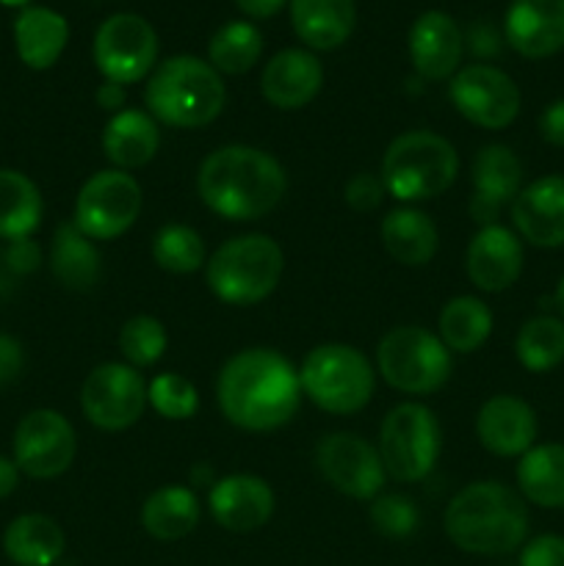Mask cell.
<instances>
[{
	"instance_id": "1",
	"label": "cell",
	"mask_w": 564,
	"mask_h": 566,
	"mask_svg": "<svg viewBox=\"0 0 564 566\" xmlns=\"http://www.w3.org/2000/svg\"><path fill=\"white\" fill-rule=\"evenodd\" d=\"M224 418L243 431H274L302 403L299 370L274 348H247L230 357L216 381Z\"/></svg>"
},
{
	"instance_id": "2",
	"label": "cell",
	"mask_w": 564,
	"mask_h": 566,
	"mask_svg": "<svg viewBox=\"0 0 564 566\" xmlns=\"http://www.w3.org/2000/svg\"><path fill=\"white\" fill-rule=\"evenodd\" d=\"M197 191L216 216L227 221H254L269 216L288 191L285 169L258 147L230 144L202 160Z\"/></svg>"
},
{
	"instance_id": "3",
	"label": "cell",
	"mask_w": 564,
	"mask_h": 566,
	"mask_svg": "<svg viewBox=\"0 0 564 566\" xmlns=\"http://www.w3.org/2000/svg\"><path fill=\"white\" fill-rule=\"evenodd\" d=\"M446 534L459 551L473 556H506L529 536V509L523 497L498 481H476L451 497Z\"/></svg>"
},
{
	"instance_id": "4",
	"label": "cell",
	"mask_w": 564,
	"mask_h": 566,
	"mask_svg": "<svg viewBox=\"0 0 564 566\" xmlns=\"http://www.w3.org/2000/svg\"><path fill=\"white\" fill-rule=\"evenodd\" d=\"M224 99L227 92L219 72L194 55L164 61L144 88L149 116L180 130L210 125L224 108Z\"/></svg>"
},
{
	"instance_id": "5",
	"label": "cell",
	"mask_w": 564,
	"mask_h": 566,
	"mask_svg": "<svg viewBox=\"0 0 564 566\" xmlns=\"http://www.w3.org/2000/svg\"><path fill=\"white\" fill-rule=\"evenodd\" d=\"M285 271V254L269 235L230 238L208 260V287L232 307H252L274 293Z\"/></svg>"
},
{
	"instance_id": "6",
	"label": "cell",
	"mask_w": 564,
	"mask_h": 566,
	"mask_svg": "<svg viewBox=\"0 0 564 566\" xmlns=\"http://www.w3.org/2000/svg\"><path fill=\"white\" fill-rule=\"evenodd\" d=\"M459 175V155L448 138L429 130L398 136L382 160L385 191L401 202H424L440 197Z\"/></svg>"
},
{
	"instance_id": "7",
	"label": "cell",
	"mask_w": 564,
	"mask_h": 566,
	"mask_svg": "<svg viewBox=\"0 0 564 566\" xmlns=\"http://www.w3.org/2000/svg\"><path fill=\"white\" fill-rule=\"evenodd\" d=\"M302 392L330 415H354L374 396V368L359 348L326 343L304 357Z\"/></svg>"
},
{
	"instance_id": "8",
	"label": "cell",
	"mask_w": 564,
	"mask_h": 566,
	"mask_svg": "<svg viewBox=\"0 0 564 566\" xmlns=\"http://www.w3.org/2000/svg\"><path fill=\"white\" fill-rule=\"evenodd\" d=\"M382 379L407 396H429L448 381L453 370L451 352L424 326H398L376 348Z\"/></svg>"
},
{
	"instance_id": "9",
	"label": "cell",
	"mask_w": 564,
	"mask_h": 566,
	"mask_svg": "<svg viewBox=\"0 0 564 566\" xmlns=\"http://www.w3.org/2000/svg\"><path fill=\"white\" fill-rule=\"evenodd\" d=\"M442 434L435 412L424 403H398L379 431V457L387 475L404 484L424 481L440 459Z\"/></svg>"
},
{
	"instance_id": "10",
	"label": "cell",
	"mask_w": 564,
	"mask_h": 566,
	"mask_svg": "<svg viewBox=\"0 0 564 566\" xmlns=\"http://www.w3.org/2000/svg\"><path fill=\"white\" fill-rule=\"evenodd\" d=\"M144 193L136 177L122 169L97 171L75 199V227L92 241H114L136 224Z\"/></svg>"
},
{
	"instance_id": "11",
	"label": "cell",
	"mask_w": 564,
	"mask_h": 566,
	"mask_svg": "<svg viewBox=\"0 0 564 566\" xmlns=\"http://www.w3.org/2000/svg\"><path fill=\"white\" fill-rule=\"evenodd\" d=\"M81 409L97 429H130L147 409V381L127 363L97 365L81 387Z\"/></svg>"
},
{
	"instance_id": "12",
	"label": "cell",
	"mask_w": 564,
	"mask_h": 566,
	"mask_svg": "<svg viewBox=\"0 0 564 566\" xmlns=\"http://www.w3.org/2000/svg\"><path fill=\"white\" fill-rule=\"evenodd\" d=\"M158 36L155 28L138 14H114L97 28L94 36V64L105 81L138 83L155 64Z\"/></svg>"
},
{
	"instance_id": "13",
	"label": "cell",
	"mask_w": 564,
	"mask_h": 566,
	"mask_svg": "<svg viewBox=\"0 0 564 566\" xmlns=\"http://www.w3.org/2000/svg\"><path fill=\"white\" fill-rule=\"evenodd\" d=\"M77 437L70 420L55 409H33L17 423L14 462L28 479L48 481L75 462Z\"/></svg>"
},
{
	"instance_id": "14",
	"label": "cell",
	"mask_w": 564,
	"mask_h": 566,
	"mask_svg": "<svg viewBox=\"0 0 564 566\" xmlns=\"http://www.w3.org/2000/svg\"><path fill=\"white\" fill-rule=\"evenodd\" d=\"M451 103L459 114L487 130L509 127L520 114V88L506 72L487 64H473L451 77Z\"/></svg>"
},
{
	"instance_id": "15",
	"label": "cell",
	"mask_w": 564,
	"mask_h": 566,
	"mask_svg": "<svg viewBox=\"0 0 564 566\" xmlns=\"http://www.w3.org/2000/svg\"><path fill=\"white\" fill-rule=\"evenodd\" d=\"M315 464L326 484L357 501H370L379 495L387 479L379 451L363 437L348 434V431L324 437L315 448Z\"/></svg>"
},
{
	"instance_id": "16",
	"label": "cell",
	"mask_w": 564,
	"mask_h": 566,
	"mask_svg": "<svg viewBox=\"0 0 564 566\" xmlns=\"http://www.w3.org/2000/svg\"><path fill=\"white\" fill-rule=\"evenodd\" d=\"M208 509L224 531L252 534L263 528L274 514V492L258 475H224L210 486Z\"/></svg>"
},
{
	"instance_id": "17",
	"label": "cell",
	"mask_w": 564,
	"mask_h": 566,
	"mask_svg": "<svg viewBox=\"0 0 564 566\" xmlns=\"http://www.w3.org/2000/svg\"><path fill=\"white\" fill-rule=\"evenodd\" d=\"M523 191V164L518 155L503 144H490L479 149L473 160V199H470V216L481 227L495 224L503 205L514 202Z\"/></svg>"
},
{
	"instance_id": "18",
	"label": "cell",
	"mask_w": 564,
	"mask_h": 566,
	"mask_svg": "<svg viewBox=\"0 0 564 566\" xmlns=\"http://www.w3.org/2000/svg\"><path fill=\"white\" fill-rule=\"evenodd\" d=\"M512 221L531 247H564V177L547 175L525 186L512 202Z\"/></svg>"
},
{
	"instance_id": "19",
	"label": "cell",
	"mask_w": 564,
	"mask_h": 566,
	"mask_svg": "<svg viewBox=\"0 0 564 566\" xmlns=\"http://www.w3.org/2000/svg\"><path fill=\"white\" fill-rule=\"evenodd\" d=\"M523 274V243L501 224L481 227L468 247V276L479 291L501 293Z\"/></svg>"
},
{
	"instance_id": "20",
	"label": "cell",
	"mask_w": 564,
	"mask_h": 566,
	"mask_svg": "<svg viewBox=\"0 0 564 566\" xmlns=\"http://www.w3.org/2000/svg\"><path fill=\"white\" fill-rule=\"evenodd\" d=\"M503 33L525 59L558 53L564 48V0H512Z\"/></svg>"
},
{
	"instance_id": "21",
	"label": "cell",
	"mask_w": 564,
	"mask_h": 566,
	"mask_svg": "<svg viewBox=\"0 0 564 566\" xmlns=\"http://www.w3.org/2000/svg\"><path fill=\"white\" fill-rule=\"evenodd\" d=\"M536 415L523 398L492 396L476 418L479 442L495 457H523L534 448Z\"/></svg>"
},
{
	"instance_id": "22",
	"label": "cell",
	"mask_w": 564,
	"mask_h": 566,
	"mask_svg": "<svg viewBox=\"0 0 564 566\" xmlns=\"http://www.w3.org/2000/svg\"><path fill=\"white\" fill-rule=\"evenodd\" d=\"M409 59L426 81H446L462 59V31L442 11H426L409 28Z\"/></svg>"
},
{
	"instance_id": "23",
	"label": "cell",
	"mask_w": 564,
	"mask_h": 566,
	"mask_svg": "<svg viewBox=\"0 0 564 566\" xmlns=\"http://www.w3.org/2000/svg\"><path fill=\"white\" fill-rule=\"evenodd\" d=\"M321 83H324L321 61L307 50L296 48L276 53L260 77L263 97L282 111L304 108L321 92Z\"/></svg>"
},
{
	"instance_id": "24",
	"label": "cell",
	"mask_w": 564,
	"mask_h": 566,
	"mask_svg": "<svg viewBox=\"0 0 564 566\" xmlns=\"http://www.w3.org/2000/svg\"><path fill=\"white\" fill-rule=\"evenodd\" d=\"M70 39V25L44 6H28L14 20L17 55L31 70H50L61 59Z\"/></svg>"
},
{
	"instance_id": "25",
	"label": "cell",
	"mask_w": 564,
	"mask_h": 566,
	"mask_svg": "<svg viewBox=\"0 0 564 566\" xmlns=\"http://www.w3.org/2000/svg\"><path fill=\"white\" fill-rule=\"evenodd\" d=\"M160 147L158 125L144 111L125 108L114 114V119L103 130V153L105 158L122 171L142 169L155 158Z\"/></svg>"
},
{
	"instance_id": "26",
	"label": "cell",
	"mask_w": 564,
	"mask_h": 566,
	"mask_svg": "<svg viewBox=\"0 0 564 566\" xmlns=\"http://www.w3.org/2000/svg\"><path fill=\"white\" fill-rule=\"evenodd\" d=\"M354 0H291L296 36L313 50H335L354 31Z\"/></svg>"
},
{
	"instance_id": "27",
	"label": "cell",
	"mask_w": 564,
	"mask_h": 566,
	"mask_svg": "<svg viewBox=\"0 0 564 566\" xmlns=\"http://www.w3.org/2000/svg\"><path fill=\"white\" fill-rule=\"evenodd\" d=\"M64 547V531L48 514H22L3 534V553L14 566H53Z\"/></svg>"
},
{
	"instance_id": "28",
	"label": "cell",
	"mask_w": 564,
	"mask_h": 566,
	"mask_svg": "<svg viewBox=\"0 0 564 566\" xmlns=\"http://www.w3.org/2000/svg\"><path fill=\"white\" fill-rule=\"evenodd\" d=\"M382 243L396 263L418 269L435 258L440 235H437L435 221L424 210L398 208L390 210L382 221Z\"/></svg>"
},
{
	"instance_id": "29",
	"label": "cell",
	"mask_w": 564,
	"mask_h": 566,
	"mask_svg": "<svg viewBox=\"0 0 564 566\" xmlns=\"http://www.w3.org/2000/svg\"><path fill=\"white\" fill-rule=\"evenodd\" d=\"M50 269L55 280L70 291H92L100 280V252L92 238L83 235L75 221H64L55 230L53 247H50Z\"/></svg>"
},
{
	"instance_id": "30",
	"label": "cell",
	"mask_w": 564,
	"mask_h": 566,
	"mask_svg": "<svg viewBox=\"0 0 564 566\" xmlns=\"http://www.w3.org/2000/svg\"><path fill=\"white\" fill-rule=\"evenodd\" d=\"M518 486L534 506L564 509V446L547 442L525 451L518 462Z\"/></svg>"
},
{
	"instance_id": "31",
	"label": "cell",
	"mask_w": 564,
	"mask_h": 566,
	"mask_svg": "<svg viewBox=\"0 0 564 566\" xmlns=\"http://www.w3.org/2000/svg\"><path fill=\"white\" fill-rule=\"evenodd\" d=\"M42 193L36 182L17 169H0V238L22 241L42 224Z\"/></svg>"
},
{
	"instance_id": "32",
	"label": "cell",
	"mask_w": 564,
	"mask_h": 566,
	"mask_svg": "<svg viewBox=\"0 0 564 566\" xmlns=\"http://www.w3.org/2000/svg\"><path fill=\"white\" fill-rule=\"evenodd\" d=\"M199 523V501L188 486H164L142 506V525L160 542H175L191 534Z\"/></svg>"
},
{
	"instance_id": "33",
	"label": "cell",
	"mask_w": 564,
	"mask_h": 566,
	"mask_svg": "<svg viewBox=\"0 0 564 566\" xmlns=\"http://www.w3.org/2000/svg\"><path fill=\"white\" fill-rule=\"evenodd\" d=\"M492 332V313L481 298L457 296L440 313V340L453 354H473Z\"/></svg>"
},
{
	"instance_id": "34",
	"label": "cell",
	"mask_w": 564,
	"mask_h": 566,
	"mask_svg": "<svg viewBox=\"0 0 564 566\" xmlns=\"http://www.w3.org/2000/svg\"><path fill=\"white\" fill-rule=\"evenodd\" d=\"M514 354L520 365L531 374H547L564 363V321L540 315L525 321L514 340Z\"/></svg>"
},
{
	"instance_id": "35",
	"label": "cell",
	"mask_w": 564,
	"mask_h": 566,
	"mask_svg": "<svg viewBox=\"0 0 564 566\" xmlns=\"http://www.w3.org/2000/svg\"><path fill=\"white\" fill-rule=\"evenodd\" d=\"M263 53V36L252 22H227L208 44V64L224 75H243L258 64Z\"/></svg>"
},
{
	"instance_id": "36",
	"label": "cell",
	"mask_w": 564,
	"mask_h": 566,
	"mask_svg": "<svg viewBox=\"0 0 564 566\" xmlns=\"http://www.w3.org/2000/svg\"><path fill=\"white\" fill-rule=\"evenodd\" d=\"M153 260L169 274H194L205 265V241L186 224H166L153 238Z\"/></svg>"
},
{
	"instance_id": "37",
	"label": "cell",
	"mask_w": 564,
	"mask_h": 566,
	"mask_svg": "<svg viewBox=\"0 0 564 566\" xmlns=\"http://www.w3.org/2000/svg\"><path fill=\"white\" fill-rule=\"evenodd\" d=\"M169 337H166L164 324L153 315H136L127 321L119 332V352L133 368H149L164 357Z\"/></svg>"
},
{
	"instance_id": "38",
	"label": "cell",
	"mask_w": 564,
	"mask_h": 566,
	"mask_svg": "<svg viewBox=\"0 0 564 566\" xmlns=\"http://www.w3.org/2000/svg\"><path fill=\"white\" fill-rule=\"evenodd\" d=\"M147 401L166 420H188L199 409V392L186 376L160 374L149 381Z\"/></svg>"
},
{
	"instance_id": "39",
	"label": "cell",
	"mask_w": 564,
	"mask_h": 566,
	"mask_svg": "<svg viewBox=\"0 0 564 566\" xmlns=\"http://www.w3.org/2000/svg\"><path fill=\"white\" fill-rule=\"evenodd\" d=\"M370 523L387 539H407L418 531L420 512L407 495H376L370 503Z\"/></svg>"
},
{
	"instance_id": "40",
	"label": "cell",
	"mask_w": 564,
	"mask_h": 566,
	"mask_svg": "<svg viewBox=\"0 0 564 566\" xmlns=\"http://www.w3.org/2000/svg\"><path fill=\"white\" fill-rule=\"evenodd\" d=\"M385 182L382 177L368 175V171H359L352 180L346 182V202L352 205L359 213H368V210L379 208V202L385 199Z\"/></svg>"
},
{
	"instance_id": "41",
	"label": "cell",
	"mask_w": 564,
	"mask_h": 566,
	"mask_svg": "<svg viewBox=\"0 0 564 566\" xmlns=\"http://www.w3.org/2000/svg\"><path fill=\"white\" fill-rule=\"evenodd\" d=\"M518 566H564V536L545 534L520 551Z\"/></svg>"
},
{
	"instance_id": "42",
	"label": "cell",
	"mask_w": 564,
	"mask_h": 566,
	"mask_svg": "<svg viewBox=\"0 0 564 566\" xmlns=\"http://www.w3.org/2000/svg\"><path fill=\"white\" fill-rule=\"evenodd\" d=\"M0 258H3L6 269L20 280V276L33 274L42 265V249L31 238H22V241H9V247L0 252Z\"/></svg>"
},
{
	"instance_id": "43",
	"label": "cell",
	"mask_w": 564,
	"mask_h": 566,
	"mask_svg": "<svg viewBox=\"0 0 564 566\" xmlns=\"http://www.w3.org/2000/svg\"><path fill=\"white\" fill-rule=\"evenodd\" d=\"M22 368H25V352H22V343L17 337L3 335L0 332V390L9 385H14L20 379Z\"/></svg>"
},
{
	"instance_id": "44",
	"label": "cell",
	"mask_w": 564,
	"mask_h": 566,
	"mask_svg": "<svg viewBox=\"0 0 564 566\" xmlns=\"http://www.w3.org/2000/svg\"><path fill=\"white\" fill-rule=\"evenodd\" d=\"M540 136L553 147H564V99L547 105L540 114Z\"/></svg>"
},
{
	"instance_id": "45",
	"label": "cell",
	"mask_w": 564,
	"mask_h": 566,
	"mask_svg": "<svg viewBox=\"0 0 564 566\" xmlns=\"http://www.w3.org/2000/svg\"><path fill=\"white\" fill-rule=\"evenodd\" d=\"M236 3L243 14L254 17V20H265V17H274L285 6V0H236Z\"/></svg>"
},
{
	"instance_id": "46",
	"label": "cell",
	"mask_w": 564,
	"mask_h": 566,
	"mask_svg": "<svg viewBox=\"0 0 564 566\" xmlns=\"http://www.w3.org/2000/svg\"><path fill=\"white\" fill-rule=\"evenodd\" d=\"M97 105L103 111H116V114H119V108L125 105V88H122L119 83L105 81L103 86L97 88Z\"/></svg>"
},
{
	"instance_id": "47",
	"label": "cell",
	"mask_w": 564,
	"mask_h": 566,
	"mask_svg": "<svg viewBox=\"0 0 564 566\" xmlns=\"http://www.w3.org/2000/svg\"><path fill=\"white\" fill-rule=\"evenodd\" d=\"M17 484H20V468H17L14 459L0 457V501L9 497L17 490Z\"/></svg>"
},
{
	"instance_id": "48",
	"label": "cell",
	"mask_w": 564,
	"mask_h": 566,
	"mask_svg": "<svg viewBox=\"0 0 564 566\" xmlns=\"http://www.w3.org/2000/svg\"><path fill=\"white\" fill-rule=\"evenodd\" d=\"M556 307H558V313H562V318H564V276H562V282H558V287H556Z\"/></svg>"
},
{
	"instance_id": "49",
	"label": "cell",
	"mask_w": 564,
	"mask_h": 566,
	"mask_svg": "<svg viewBox=\"0 0 564 566\" xmlns=\"http://www.w3.org/2000/svg\"><path fill=\"white\" fill-rule=\"evenodd\" d=\"M0 3H3V6H17V9H28V3H31V0H0Z\"/></svg>"
}]
</instances>
